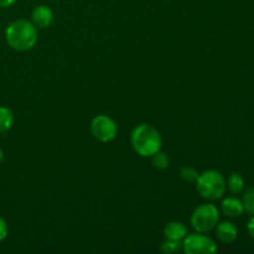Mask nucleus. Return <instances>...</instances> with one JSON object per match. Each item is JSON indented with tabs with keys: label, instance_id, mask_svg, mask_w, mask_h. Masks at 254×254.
I'll return each instance as SVG.
<instances>
[{
	"label": "nucleus",
	"instance_id": "1",
	"mask_svg": "<svg viewBox=\"0 0 254 254\" xmlns=\"http://www.w3.org/2000/svg\"><path fill=\"white\" fill-rule=\"evenodd\" d=\"M5 39L7 45L15 51H29L36 45L39 39L37 27L29 20H15L5 30Z\"/></svg>",
	"mask_w": 254,
	"mask_h": 254
},
{
	"label": "nucleus",
	"instance_id": "2",
	"mask_svg": "<svg viewBox=\"0 0 254 254\" xmlns=\"http://www.w3.org/2000/svg\"><path fill=\"white\" fill-rule=\"evenodd\" d=\"M130 143L134 151L143 158H150L161 150L163 139L160 133L150 124H140L131 131Z\"/></svg>",
	"mask_w": 254,
	"mask_h": 254
},
{
	"label": "nucleus",
	"instance_id": "3",
	"mask_svg": "<svg viewBox=\"0 0 254 254\" xmlns=\"http://www.w3.org/2000/svg\"><path fill=\"white\" fill-rule=\"evenodd\" d=\"M227 189L225 178L221 173L216 170L203 171L198 174L196 180V190L198 195L207 201H216L223 197Z\"/></svg>",
	"mask_w": 254,
	"mask_h": 254
},
{
	"label": "nucleus",
	"instance_id": "4",
	"mask_svg": "<svg viewBox=\"0 0 254 254\" xmlns=\"http://www.w3.org/2000/svg\"><path fill=\"white\" fill-rule=\"evenodd\" d=\"M220 221V211L212 203H202L193 210L190 222L196 232L207 233L217 226Z\"/></svg>",
	"mask_w": 254,
	"mask_h": 254
},
{
	"label": "nucleus",
	"instance_id": "5",
	"mask_svg": "<svg viewBox=\"0 0 254 254\" xmlns=\"http://www.w3.org/2000/svg\"><path fill=\"white\" fill-rule=\"evenodd\" d=\"M183 251L188 254H213L217 252V246L211 237L196 232L184 238Z\"/></svg>",
	"mask_w": 254,
	"mask_h": 254
},
{
	"label": "nucleus",
	"instance_id": "6",
	"mask_svg": "<svg viewBox=\"0 0 254 254\" xmlns=\"http://www.w3.org/2000/svg\"><path fill=\"white\" fill-rule=\"evenodd\" d=\"M91 133L97 140L102 141V143H109L116 139L117 134H118V126L111 117L101 114L92 121Z\"/></svg>",
	"mask_w": 254,
	"mask_h": 254
},
{
	"label": "nucleus",
	"instance_id": "7",
	"mask_svg": "<svg viewBox=\"0 0 254 254\" xmlns=\"http://www.w3.org/2000/svg\"><path fill=\"white\" fill-rule=\"evenodd\" d=\"M54 21V11L46 5H37L31 12V22L37 29H46Z\"/></svg>",
	"mask_w": 254,
	"mask_h": 254
},
{
	"label": "nucleus",
	"instance_id": "8",
	"mask_svg": "<svg viewBox=\"0 0 254 254\" xmlns=\"http://www.w3.org/2000/svg\"><path fill=\"white\" fill-rule=\"evenodd\" d=\"M216 236L218 241H221L225 245H231L235 242L238 237V228L235 223L232 222H221L216 226Z\"/></svg>",
	"mask_w": 254,
	"mask_h": 254
},
{
	"label": "nucleus",
	"instance_id": "9",
	"mask_svg": "<svg viewBox=\"0 0 254 254\" xmlns=\"http://www.w3.org/2000/svg\"><path fill=\"white\" fill-rule=\"evenodd\" d=\"M189 235L188 227L184 225L183 222H179V221H173V222H169L168 225L164 228V236H165L166 240H173V241H179V242H183L184 238Z\"/></svg>",
	"mask_w": 254,
	"mask_h": 254
},
{
	"label": "nucleus",
	"instance_id": "10",
	"mask_svg": "<svg viewBox=\"0 0 254 254\" xmlns=\"http://www.w3.org/2000/svg\"><path fill=\"white\" fill-rule=\"evenodd\" d=\"M221 210L227 217L231 218L240 217L245 212L242 201L238 200L237 197H226L221 203Z\"/></svg>",
	"mask_w": 254,
	"mask_h": 254
},
{
	"label": "nucleus",
	"instance_id": "11",
	"mask_svg": "<svg viewBox=\"0 0 254 254\" xmlns=\"http://www.w3.org/2000/svg\"><path fill=\"white\" fill-rule=\"evenodd\" d=\"M14 124V113L10 108L0 106V134L10 130Z\"/></svg>",
	"mask_w": 254,
	"mask_h": 254
},
{
	"label": "nucleus",
	"instance_id": "12",
	"mask_svg": "<svg viewBox=\"0 0 254 254\" xmlns=\"http://www.w3.org/2000/svg\"><path fill=\"white\" fill-rule=\"evenodd\" d=\"M226 184H227V188L230 189L231 192L235 193V195L241 193L243 191V189H245V179L238 173L231 174Z\"/></svg>",
	"mask_w": 254,
	"mask_h": 254
},
{
	"label": "nucleus",
	"instance_id": "13",
	"mask_svg": "<svg viewBox=\"0 0 254 254\" xmlns=\"http://www.w3.org/2000/svg\"><path fill=\"white\" fill-rule=\"evenodd\" d=\"M151 158V163L155 166L156 169H160V170H164V169H168L169 165H170V159H169L168 154L163 153L161 150H159L158 153L154 154Z\"/></svg>",
	"mask_w": 254,
	"mask_h": 254
},
{
	"label": "nucleus",
	"instance_id": "14",
	"mask_svg": "<svg viewBox=\"0 0 254 254\" xmlns=\"http://www.w3.org/2000/svg\"><path fill=\"white\" fill-rule=\"evenodd\" d=\"M242 203L246 212L253 216L254 215V186L246 191L245 195H243Z\"/></svg>",
	"mask_w": 254,
	"mask_h": 254
},
{
	"label": "nucleus",
	"instance_id": "15",
	"mask_svg": "<svg viewBox=\"0 0 254 254\" xmlns=\"http://www.w3.org/2000/svg\"><path fill=\"white\" fill-rule=\"evenodd\" d=\"M160 250L161 252L165 254L179 252V251L183 250V242H179V241H173V240H166L161 243Z\"/></svg>",
	"mask_w": 254,
	"mask_h": 254
},
{
	"label": "nucleus",
	"instance_id": "16",
	"mask_svg": "<svg viewBox=\"0 0 254 254\" xmlns=\"http://www.w3.org/2000/svg\"><path fill=\"white\" fill-rule=\"evenodd\" d=\"M180 176L184 181H188V183H195L198 178V173L193 168H190V166H184L180 171Z\"/></svg>",
	"mask_w": 254,
	"mask_h": 254
},
{
	"label": "nucleus",
	"instance_id": "17",
	"mask_svg": "<svg viewBox=\"0 0 254 254\" xmlns=\"http://www.w3.org/2000/svg\"><path fill=\"white\" fill-rule=\"evenodd\" d=\"M7 233H9V226L4 218L0 217V242L7 237Z\"/></svg>",
	"mask_w": 254,
	"mask_h": 254
},
{
	"label": "nucleus",
	"instance_id": "18",
	"mask_svg": "<svg viewBox=\"0 0 254 254\" xmlns=\"http://www.w3.org/2000/svg\"><path fill=\"white\" fill-rule=\"evenodd\" d=\"M247 231H248V235H250L251 237H252L254 240V215L250 218V220H248Z\"/></svg>",
	"mask_w": 254,
	"mask_h": 254
},
{
	"label": "nucleus",
	"instance_id": "19",
	"mask_svg": "<svg viewBox=\"0 0 254 254\" xmlns=\"http://www.w3.org/2000/svg\"><path fill=\"white\" fill-rule=\"evenodd\" d=\"M17 0H0V7H9L14 5Z\"/></svg>",
	"mask_w": 254,
	"mask_h": 254
},
{
	"label": "nucleus",
	"instance_id": "20",
	"mask_svg": "<svg viewBox=\"0 0 254 254\" xmlns=\"http://www.w3.org/2000/svg\"><path fill=\"white\" fill-rule=\"evenodd\" d=\"M4 161V151H2V149L0 148V164Z\"/></svg>",
	"mask_w": 254,
	"mask_h": 254
}]
</instances>
